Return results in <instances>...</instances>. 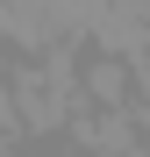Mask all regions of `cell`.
<instances>
[{
	"instance_id": "obj_1",
	"label": "cell",
	"mask_w": 150,
	"mask_h": 157,
	"mask_svg": "<svg viewBox=\"0 0 150 157\" xmlns=\"http://www.w3.org/2000/svg\"><path fill=\"white\" fill-rule=\"evenodd\" d=\"M86 36H93V50H114V57L150 50V0H107Z\"/></svg>"
},
{
	"instance_id": "obj_2",
	"label": "cell",
	"mask_w": 150,
	"mask_h": 157,
	"mask_svg": "<svg viewBox=\"0 0 150 157\" xmlns=\"http://www.w3.org/2000/svg\"><path fill=\"white\" fill-rule=\"evenodd\" d=\"M129 93H136L129 57H114V50L79 57V100H86V107H129Z\"/></svg>"
},
{
	"instance_id": "obj_3",
	"label": "cell",
	"mask_w": 150,
	"mask_h": 157,
	"mask_svg": "<svg viewBox=\"0 0 150 157\" xmlns=\"http://www.w3.org/2000/svg\"><path fill=\"white\" fill-rule=\"evenodd\" d=\"M129 78H136V93H129V107H136V121L150 128V50H136V57H129Z\"/></svg>"
},
{
	"instance_id": "obj_4",
	"label": "cell",
	"mask_w": 150,
	"mask_h": 157,
	"mask_svg": "<svg viewBox=\"0 0 150 157\" xmlns=\"http://www.w3.org/2000/svg\"><path fill=\"white\" fill-rule=\"evenodd\" d=\"M21 114H14V86H7V71H0V136H14Z\"/></svg>"
},
{
	"instance_id": "obj_5",
	"label": "cell",
	"mask_w": 150,
	"mask_h": 157,
	"mask_svg": "<svg viewBox=\"0 0 150 157\" xmlns=\"http://www.w3.org/2000/svg\"><path fill=\"white\" fill-rule=\"evenodd\" d=\"M0 157H14V150H7V136H0Z\"/></svg>"
}]
</instances>
